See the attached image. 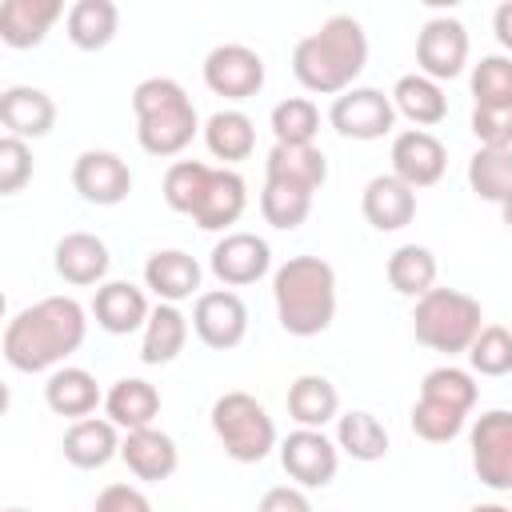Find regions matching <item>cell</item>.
<instances>
[{
  "label": "cell",
  "mask_w": 512,
  "mask_h": 512,
  "mask_svg": "<svg viewBox=\"0 0 512 512\" xmlns=\"http://www.w3.org/2000/svg\"><path fill=\"white\" fill-rule=\"evenodd\" d=\"M208 180H212V168L200 164V160H176V164H168V172H164V200H168V208L192 216L200 208V200H204Z\"/></svg>",
  "instance_id": "8d00e7d4"
},
{
  "label": "cell",
  "mask_w": 512,
  "mask_h": 512,
  "mask_svg": "<svg viewBox=\"0 0 512 512\" xmlns=\"http://www.w3.org/2000/svg\"><path fill=\"white\" fill-rule=\"evenodd\" d=\"M204 144L216 160H248L252 148H256V128L244 112L236 108H220L208 116L204 124Z\"/></svg>",
  "instance_id": "1f68e13d"
},
{
  "label": "cell",
  "mask_w": 512,
  "mask_h": 512,
  "mask_svg": "<svg viewBox=\"0 0 512 512\" xmlns=\"http://www.w3.org/2000/svg\"><path fill=\"white\" fill-rule=\"evenodd\" d=\"M464 416H468V412H460V408H452V404H440V400L420 396V400L412 404V432H416L420 440H428V444H444V440H452V436L464 428Z\"/></svg>",
  "instance_id": "ab89813d"
},
{
  "label": "cell",
  "mask_w": 512,
  "mask_h": 512,
  "mask_svg": "<svg viewBox=\"0 0 512 512\" xmlns=\"http://www.w3.org/2000/svg\"><path fill=\"white\" fill-rule=\"evenodd\" d=\"M244 204H248V188H244V176L232 172V168H212V180L204 188V200L200 208L192 212V220L208 232L216 228H228L244 216Z\"/></svg>",
  "instance_id": "44dd1931"
},
{
  "label": "cell",
  "mask_w": 512,
  "mask_h": 512,
  "mask_svg": "<svg viewBox=\"0 0 512 512\" xmlns=\"http://www.w3.org/2000/svg\"><path fill=\"white\" fill-rule=\"evenodd\" d=\"M92 512H152V504H148V496H144L140 488H132V484H108V488L96 496Z\"/></svg>",
  "instance_id": "f6af8a7d"
},
{
  "label": "cell",
  "mask_w": 512,
  "mask_h": 512,
  "mask_svg": "<svg viewBox=\"0 0 512 512\" xmlns=\"http://www.w3.org/2000/svg\"><path fill=\"white\" fill-rule=\"evenodd\" d=\"M120 456L128 464L132 476L140 480H168L180 464V452H176V440L160 428H136L120 440Z\"/></svg>",
  "instance_id": "ffe728a7"
},
{
  "label": "cell",
  "mask_w": 512,
  "mask_h": 512,
  "mask_svg": "<svg viewBox=\"0 0 512 512\" xmlns=\"http://www.w3.org/2000/svg\"><path fill=\"white\" fill-rule=\"evenodd\" d=\"M468 188L480 200L504 204L512 192V148H476L468 160Z\"/></svg>",
  "instance_id": "836d02e7"
},
{
  "label": "cell",
  "mask_w": 512,
  "mask_h": 512,
  "mask_svg": "<svg viewBox=\"0 0 512 512\" xmlns=\"http://www.w3.org/2000/svg\"><path fill=\"white\" fill-rule=\"evenodd\" d=\"M280 328L292 336H316L336 316V272L320 256H292L272 276Z\"/></svg>",
  "instance_id": "3957f363"
},
{
  "label": "cell",
  "mask_w": 512,
  "mask_h": 512,
  "mask_svg": "<svg viewBox=\"0 0 512 512\" xmlns=\"http://www.w3.org/2000/svg\"><path fill=\"white\" fill-rule=\"evenodd\" d=\"M364 220L376 228V232H396L404 224H412L416 216V188H408L400 176L384 172V176H372L364 184Z\"/></svg>",
  "instance_id": "e0dca14e"
},
{
  "label": "cell",
  "mask_w": 512,
  "mask_h": 512,
  "mask_svg": "<svg viewBox=\"0 0 512 512\" xmlns=\"http://www.w3.org/2000/svg\"><path fill=\"white\" fill-rule=\"evenodd\" d=\"M132 112H136V140L148 156H176L200 132L196 108L172 76L140 80L132 88Z\"/></svg>",
  "instance_id": "277c9868"
},
{
  "label": "cell",
  "mask_w": 512,
  "mask_h": 512,
  "mask_svg": "<svg viewBox=\"0 0 512 512\" xmlns=\"http://www.w3.org/2000/svg\"><path fill=\"white\" fill-rule=\"evenodd\" d=\"M388 284H392L400 296L420 300V296L432 292V284H436V256H432L424 244H400V248L388 256Z\"/></svg>",
  "instance_id": "d6a6232c"
},
{
  "label": "cell",
  "mask_w": 512,
  "mask_h": 512,
  "mask_svg": "<svg viewBox=\"0 0 512 512\" xmlns=\"http://www.w3.org/2000/svg\"><path fill=\"white\" fill-rule=\"evenodd\" d=\"M472 132L480 148H512V104H476L472 108Z\"/></svg>",
  "instance_id": "7bdbcfd3"
},
{
  "label": "cell",
  "mask_w": 512,
  "mask_h": 512,
  "mask_svg": "<svg viewBox=\"0 0 512 512\" xmlns=\"http://www.w3.org/2000/svg\"><path fill=\"white\" fill-rule=\"evenodd\" d=\"M268 268H272V248H268V240H260L256 232H228V236L216 240V248H212V272H216V280L228 284V288L256 284Z\"/></svg>",
  "instance_id": "5bb4252c"
},
{
  "label": "cell",
  "mask_w": 512,
  "mask_h": 512,
  "mask_svg": "<svg viewBox=\"0 0 512 512\" xmlns=\"http://www.w3.org/2000/svg\"><path fill=\"white\" fill-rule=\"evenodd\" d=\"M108 264H112L108 244L92 232H68L56 240V272L68 284H96L104 280Z\"/></svg>",
  "instance_id": "603a6c76"
},
{
  "label": "cell",
  "mask_w": 512,
  "mask_h": 512,
  "mask_svg": "<svg viewBox=\"0 0 512 512\" xmlns=\"http://www.w3.org/2000/svg\"><path fill=\"white\" fill-rule=\"evenodd\" d=\"M144 284H148L164 304L188 300V296L200 288V264H196V256H188V252H180V248L152 252L148 264H144Z\"/></svg>",
  "instance_id": "7402d4cb"
},
{
  "label": "cell",
  "mask_w": 512,
  "mask_h": 512,
  "mask_svg": "<svg viewBox=\"0 0 512 512\" xmlns=\"http://www.w3.org/2000/svg\"><path fill=\"white\" fill-rule=\"evenodd\" d=\"M468 364L480 376H508L512 372V332L504 324H484L468 348Z\"/></svg>",
  "instance_id": "f35d334b"
},
{
  "label": "cell",
  "mask_w": 512,
  "mask_h": 512,
  "mask_svg": "<svg viewBox=\"0 0 512 512\" xmlns=\"http://www.w3.org/2000/svg\"><path fill=\"white\" fill-rule=\"evenodd\" d=\"M468 512H512V508H504V504H476V508H468Z\"/></svg>",
  "instance_id": "681fc988"
},
{
  "label": "cell",
  "mask_w": 512,
  "mask_h": 512,
  "mask_svg": "<svg viewBox=\"0 0 512 512\" xmlns=\"http://www.w3.org/2000/svg\"><path fill=\"white\" fill-rule=\"evenodd\" d=\"M204 84L216 96L248 100L264 88V60L248 44H216L204 56Z\"/></svg>",
  "instance_id": "30bf717a"
},
{
  "label": "cell",
  "mask_w": 512,
  "mask_h": 512,
  "mask_svg": "<svg viewBox=\"0 0 512 512\" xmlns=\"http://www.w3.org/2000/svg\"><path fill=\"white\" fill-rule=\"evenodd\" d=\"M32 180V152L20 136H4L0 140V192L12 196Z\"/></svg>",
  "instance_id": "ee69618b"
},
{
  "label": "cell",
  "mask_w": 512,
  "mask_h": 512,
  "mask_svg": "<svg viewBox=\"0 0 512 512\" xmlns=\"http://www.w3.org/2000/svg\"><path fill=\"white\" fill-rule=\"evenodd\" d=\"M264 168H268V180H280V184H292L304 192H316L328 180V160L316 144H276L268 152Z\"/></svg>",
  "instance_id": "cb8c5ba5"
},
{
  "label": "cell",
  "mask_w": 512,
  "mask_h": 512,
  "mask_svg": "<svg viewBox=\"0 0 512 512\" xmlns=\"http://www.w3.org/2000/svg\"><path fill=\"white\" fill-rule=\"evenodd\" d=\"M116 452H120V440L112 420L84 416V420H72V428L64 432V456L76 468H104Z\"/></svg>",
  "instance_id": "484cf974"
},
{
  "label": "cell",
  "mask_w": 512,
  "mask_h": 512,
  "mask_svg": "<svg viewBox=\"0 0 512 512\" xmlns=\"http://www.w3.org/2000/svg\"><path fill=\"white\" fill-rule=\"evenodd\" d=\"M500 212H504V224H508V228H512V192H508V196H504V204H500Z\"/></svg>",
  "instance_id": "c3c4849f"
},
{
  "label": "cell",
  "mask_w": 512,
  "mask_h": 512,
  "mask_svg": "<svg viewBox=\"0 0 512 512\" xmlns=\"http://www.w3.org/2000/svg\"><path fill=\"white\" fill-rule=\"evenodd\" d=\"M192 328L208 348H236L248 332V308L236 292L216 288V292H200L196 308H192Z\"/></svg>",
  "instance_id": "4fadbf2b"
},
{
  "label": "cell",
  "mask_w": 512,
  "mask_h": 512,
  "mask_svg": "<svg viewBox=\"0 0 512 512\" xmlns=\"http://www.w3.org/2000/svg\"><path fill=\"white\" fill-rule=\"evenodd\" d=\"M492 28H496V40L512 52V0H504L500 8H496V16H492Z\"/></svg>",
  "instance_id": "7dc6e473"
},
{
  "label": "cell",
  "mask_w": 512,
  "mask_h": 512,
  "mask_svg": "<svg viewBox=\"0 0 512 512\" xmlns=\"http://www.w3.org/2000/svg\"><path fill=\"white\" fill-rule=\"evenodd\" d=\"M256 512H312V504H308V496L300 488L280 484V488H268L260 496V508Z\"/></svg>",
  "instance_id": "bcb514c9"
},
{
  "label": "cell",
  "mask_w": 512,
  "mask_h": 512,
  "mask_svg": "<svg viewBox=\"0 0 512 512\" xmlns=\"http://www.w3.org/2000/svg\"><path fill=\"white\" fill-rule=\"evenodd\" d=\"M68 24V40L84 52H96L104 48L112 36H116V24H120V8L112 0H76L64 16Z\"/></svg>",
  "instance_id": "f546056e"
},
{
  "label": "cell",
  "mask_w": 512,
  "mask_h": 512,
  "mask_svg": "<svg viewBox=\"0 0 512 512\" xmlns=\"http://www.w3.org/2000/svg\"><path fill=\"white\" fill-rule=\"evenodd\" d=\"M44 400L56 416H72V420H84L88 412H96L100 404V384L92 372L84 368H56L44 384Z\"/></svg>",
  "instance_id": "4316f807"
},
{
  "label": "cell",
  "mask_w": 512,
  "mask_h": 512,
  "mask_svg": "<svg viewBox=\"0 0 512 512\" xmlns=\"http://www.w3.org/2000/svg\"><path fill=\"white\" fill-rule=\"evenodd\" d=\"M72 184H76V192H80L88 204L108 208V204H120V200L132 192V172H128V164H124L116 152H108V148H88V152H80L76 164H72Z\"/></svg>",
  "instance_id": "7c38bea8"
},
{
  "label": "cell",
  "mask_w": 512,
  "mask_h": 512,
  "mask_svg": "<svg viewBox=\"0 0 512 512\" xmlns=\"http://www.w3.org/2000/svg\"><path fill=\"white\" fill-rule=\"evenodd\" d=\"M448 152L428 128H408L392 140V176H400L408 188H428L444 176Z\"/></svg>",
  "instance_id": "9a60e30c"
},
{
  "label": "cell",
  "mask_w": 512,
  "mask_h": 512,
  "mask_svg": "<svg viewBox=\"0 0 512 512\" xmlns=\"http://www.w3.org/2000/svg\"><path fill=\"white\" fill-rule=\"evenodd\" d=\"M368 64V36L356 16H328L316 32L296 40L292 48V72L308 92L340 96L352 88V80Z\"/></svg>",
  "instance_id": "7a4b0ae2"
},
{
  "label": "cell",
  "mask_w": 512,
  "mask_h": 512,
  "mask_svg": "<svg viewBox=\"0 0 512 512\" xmlns=\"http://www.w3.org/2000/svg\"><path fill=\"white\" fill-rule=\"evenodd\" d=\"M280 464L296 484L324 488V484H332V476L340 468V456H336V444L320 428H296L280 444Z\"/></svg>",
  "instance_id": "8fae6325"
},
{
  "label": "cell",
  "mask_w": 512,
  "mask_h": 512,
  "mask_svg": "<svg viewBox=\"0 0 512 512\" xmlns=\"http://www.w3.org/2000/svg\"><path fill=\"white\" fill-rule=\"evenodd\" d=\"M0 120L8 128V136H20V140H36V136H48L52 124H56V104L44 88H32V84H12L0 92Z\"/></svg>",
  "instance_id": "2e32d148"
},
{
  "label": "cell",
  "mask_w": 512,
  "mask_h": 512,
  "mask_svg": "<svg viewBox=\"0 0 512 512\" xmlns=\"http://www.w3.org/2000/svg\"><path fill=\"white\" fill-rule=\"evenodd\" d=\"M472 96L476 104H512V60L508 56H480L472 68Z\"/></svg>",
  "instance_id": "b9f144b4"
},
{
  "label": "cell",
  "mask_w": 512,
  "mask_h": 512,
  "mask_svg": "<svg viewBox=\"0 0 512 512\" xmlns=\"http://www.w3.org/2000/svg\"><path fill=\"white\" fill-rule=\"evenodd\" d=\"M472 468L488 488L512 492V412L508 408H492L472 424Z\"/></svg>",
  "instance_id": "52a82bcc"
},
{
  "label": "cell",
  "mask_w": 512,
  "mask_h": 512,
  "mask_svg": "<svg viewBox=\"0 0 512 512\" xmlns=\"http://www.w3.org/2000/svg\"><path fill=\"white\" fill-rule=\"evenodd\" d=\"M104 408H108V420L116 428H128V432L152 428V420L160 416V392L140 376H124L108 388Z\"/></svg>",
  "instance_id": "d4e9b609"
},
{
  "label": "cell",
  "mask_w": 512,
  "mask_h": 512,
  "mask_svg": "<svg viewBox=\"0 0 512 512\" xmlns=\"http://www.w3.org/2000/svg\"><path fill=\"white\" fill-rule=\"evenodd\" d=\"M480 320H484L480 300H472L468 292H456V288H432L416 300L412 332L432 352H468L484 328Z\"/></svg>",
  "instance_id": "5b68a950"
},
{
  "label": "cell",
  "mask_w": 512,
  "mask_h": 512,
  "mask_svg": "<svg viewBox=\"0 0 512 512\" xmlns=\"http://www.w3.org/2000/svg\"><path fill=\"white\" fill-rule=\"evenodd\" d=\"M420 396L440 400V404H452V408H460V412H472V404H476V384H472V376H468L464 368L444 364V368H432V372L424 376Z\"/></svg>",
  "instance_id": "60d3db41"
},
{
  "label": "cell",
  "mask_w": 512,
  "mask_h": 512,
  "mask_svg": "<svg viewBox=\"0 0 512 512\" xmlns=\"http://www.w3.org/2000/svg\"><path fill=\"white\" fill-rule=\"evenodd\" d=\"M188 340V320L176 304H156L148 324H144V344H140V360L144 364H168L184 352Z\"/></svg>",
  "instance_id": "4dcf8cb0"
},
{
  "label": "cell",
  "mask_w": 512,
  "mask_h": 512,
  "mask_svg": "<svg viewBox=\"0 0 512 512\" xmlns=\"http://www.w3.org/2000/svg\"><path fill=\"white\" fill-rule=\"evenodd\" d=\"M288 412H292V420L300 428H324L340 412V396H336V388H332L328 376L308 372V376H296L292 380V388H288Z\"/></svg>",
  "instance_id": "f1b7e54d"
},
{
  "label": "cell",
  "mask_w": 512,
  "mask_h": 512,
  "mask_svg": "<svg viewBox=\"0 0 512 512\" xmlns=\"http://www.w3.org/2000/svg\"><path fill=\"white\" fill-rule=\"evenodd\" d=\"M328 120L348 140H380L396 124V104L380 88H348L332 100Z\"/></svg>",
  "instance_id": "ba28073f"
},
{
  "label": "cell",
  "mask_w": 512,
  "mask_h": 512,
  "mask_svg": "<svg viewBox=\"0 0 512 512\" xmlns=\"http://www.w3.org/2000/svg\"><path fill=\"white\" fill-rule=\"evenodd\" d=\"M416 64L428 80H452L468 64V28L456 16H432L424 20L416 36Z\"/></svg>",
  "instance_id": "9c48e42d"
},
{
  "label": "cell",
  "mask_w": 512,
  "mask_h": 512,
  "mask_svg": "<svg viewBox=\"0 0 512 512\" xmlns=\"http://www.w3.org/2000/svg\"><path fill=\"white\" fill-rule=\"evenodd\" d=\"M60 0H4L0 4V40L8 48H36L48 28L60 20Z\"/></svg>",
  "instance_id": "ac0fdd59"
},
{
  "label": "cell",
  "mask_w": 512,
  "mask_h": 512,
  "mask_svg": "<svg viewBox=\"0 0 512 512\" xmlns=\"http://www.w3.org/2000/svg\"><path fill=\"white\" fill-rule=\"evenodd\" d=\"M4 512H24V508H4Z\"/></svg>",
  "instance_id": "f907efd6"
},
{
  "label": "cell",
  "mask_w": 512,
  "mask_h": 512,
  "mask_svg": "<svg viewBox=\"0 0 512 512\" xmlns=\"http://www.w3.org/2000/svg\"><path fill=\"white\" fill-rule=\"evenodd\" d=\"M212 432L240 464H260L276 444V424L268 408L248 392H224L212 404Z\"/></svg>",
  "instance_id": "8992f818"
},
{
  "label": "cell",
  "mask_w": 512,
  "mask_h": 512,
  "mask_svg": "<svg viewBox=\"0 0 512 512\" xmlns=\"http://www.w3.org/2000/svg\"><path fill=\"white\" fill-rule=\"evenodd\" d=\"M92 312H96V324L112 336H128L136 332L140 324H148L152 308L144 300V292L128 280H108L96 288V300H92Z\"/></svg>",
  "instance_id": "d6986e66"
},
{
  "label": "cell",
  "mask_w": 512,
  "mask_h": 512,
  "mask_svg": "<svg viewBox=\"0 0 512 512\" xmlns=\"http://www.w3.org/2000/svg\"><path fill=\"white\" fill-rule=\"evenodd\" d=\"M392 104H396V112H404V116H408L412 124H420V128L440 124V120L448 116V96H444V88H440L436 80H428L424 72L400 76L396 88H392Z\"/></svg>",
  "instance_id": "83f0119b"
},
{
  "label": "cell",
  "mask_w": 512,
  "mask_h": 512,
  "mask_svg": "<svg viewBox=\"0 0 512 512\" xmlns=\"http://www.w3.org/2000/svg\"><path fill=\"white\" fill-rule=\"evenodd\" d=\"M336 444L352 456V460H380L388 452V432L372 412H344L336 424Z\"/></svg>",
  "instance_id": "e575fe53"
},
{
  "label": "cell",
  "mask_w": 512,
  "mask_h": 512,
  "mask_svg": "<svg viewBox=\"0 0 512 512\" xmlns=\"http://www.w3.org/2000/svg\"><path fill=\"white\" fill-rule=\"evenodd\" d=\"M88 320L72 296H44L20 308L4 328V360L16 372H44L84 344Z\"/></svg>",
  "instance_id": "6da1fadb"
},
{
  "label": "cell",
  "mask_w": 512,
  "mask_h": 512,
  "mask_svg": "<svg viewBox=\"0 0 512 512\" xmlns=\"http://www.w3.org/2000/svg\"><path fill=\"white\" fill-rule=\"evenodd\" d=\"M260 212L272 228L280 232H292L308 220L312 212V192L304 188H292V184H280V180H264V192H260Z\"/></svg>",
  "instance_id": "d590c367"
},
{
  "label": "cell",
  "mask_w": 512,
  "mask_h": 512,
  "mask_svg": "<svg viewBox=\"0 0 512 512\" xmlns=\"http://www.w3.org/2000/svg\"><path fill=\"white\" fill-rule=\"evenodd\" d=\"M272 132L276 144H312L320 132V108L308 96H288L272 108Z\"/></svg>",
  "instance_id": "74e56055"
}]
</instances>
